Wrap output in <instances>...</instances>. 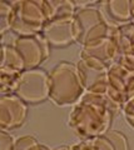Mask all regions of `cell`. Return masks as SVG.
Masks as SVG:
<instances>
[{
	"label": "cell",
	"mask_w": 134,
	"mask_h": 150,
	"mask_svg": "<svg viewBox=\"0 0 134 150\" xmlns=\"http://www.w3.org/2000/svg\"><path fill=\"white\" fill-rule=\"evenodd\" d=\"M123 109L109 99L107 94H88L74 105L69 116V126L78 137L84 139L105 135L109 131L112 116Z\"/></svg>",
	"instance_id": "1"
},
{
	"label": "cell",
	"mask_w": 134,
	"mask_h": 150,
	"mask_svg": "<svg viewBox=\"0 0 134 150\" xmlns=\"http://www.w3.org/2000/svg\"><path fill=\"white\" fill-rule=\"evenodd\" d=\"M49 98L58 106L78 104L85 95L77 65L63 62L49 73Z\"/></svg>",
	"instance_id": "2"
},
{
	"label": "cell",
	"mask_w": 134,
	"mask_h": 150,
	"mask_svg": "<svg viewBox=\"0 0 134 150\" xmlns=\"http://www.w3.org/2000/svg\"><path fill=\"white\" fill-rule=\"evenodd\" d=\"M52 16V1H11L10 29L18 36L38 35Z\"/></svg>",
	"instance_id": "3"
},
{
	"label": "cell",
	"mask_w": 134,
	"mask_h": 150,
	"mask_svg": "<svg viewBox=\"0 0 134 150\" xmlns=\"http://www.w3.org/2000/svg\"><path fill=\"white\" fill-rule=\"evenodd\" d=\"M114 24L108 21L100 10L95 8L78 9L73 18V29L75 41L89 48L101 43L112 34Z\"/></svg>",
	"instance_id": "4"
},
{
	"label": "cell",
	"mask_w": 134,
	"mask_h": 150,
	"mask_svg": "<svg viewBox=\"0 0 134 150\" xmlns=\"http://www.w3.org/2000/svg\"><path fill=\"white\" fill-rule=\"evenodd\" d=\"M49 93V74L43 69L25 70L21 73L14 91L18 98L29 104H38L47 100Z\"/></svg>",
	"instance_id": "5"
},
{
	"label": "cell",
	"mask_w": 134,
	"mask_h": 150,
	"mask_svg": "<svg viewBox=\"0 0 134 150\" xmlns=\"http://www.w3.org/2000/svg\"><path fill=\"white\" fill-rule=\"evenodd\" d=\"M13 45L20 54L25 70L38 69L49 56V44L41 34L16 36Z\"/></svg>",
	"instance_id": "6"
},
{
	"label": "cell",
	"mask_w": 134,
	"mask_h": 150,
	"mask_svg": "<svg viewBox=\"0 0 134 150\" xmlns=\"http://www.w3.org/2000/svg\"><path fill=\"white\" fill-rule=\"evenodd\" d=\"M77 67L79 70L83 85L88 94H96V95L107 94L109 86V67L85 59H80Z\"/></svg>",
	"instance_id": "7"
},
{
	"label": "cell",
	"mask_w": 134,
	"mask_h": 150,
	"mask_svg": "<svg viewBox=\"0 0 134 150\" xmlns=\"http://www.w3.org/2000/svg\"><path fill=\"white\" fill-rule=\"evenodd\" d=\"M26 104L15 94H6L0 98V126L1 130L19 128L26 119Z\"/></svg>",
	"instance_id": "8"
},
{
	"label": "cell",
	"mask_w": 134,
	"mask_h": 150,
	"mask_svg": "<svg viewBox=\"0 0 134 150\" xmlns=\"http://www.w3.org/2000/svg\"><path fill=\"white\" fill-rule=\"evenodd\" d=\"M73 16H54L47 23L41 35L49 45L68 46L75 41L73 29Z\"/></svg>",
	"instance_id": "9"
},
{
	"label": "cell",
	"mask_w": 134,
	"mask_h": 150,
	"mask_svg": "<svg viewBox=\"0 0 134 150\" xmlns=\"http://www.w3.org/2000/svg\"><path fill=\"white\" fill-rule=\"evenodd\" d=\"M104 8L107 15L112 20L114 25H124L130 23L133 19L130 10V1H119V0H112V1H104Z\"/></svg>",
	"instance_id": "10"
},
{
	"label": "cell",
	"mask_w": 134,
	"mask_h": 150,
	"mask_svg": "<svg viewBox=\"0 0 134 150\" xmlns=\"http://www.w3.org/2000/svg\"><path fill=\"white\" fill-rule=\"evenodd\" d=\"M1 50H3L1 68H4V69H10V70H15V71H19V73L25 71L24 62H23L20 54L18 53V50L14 48L13 44H11V45L3 44Z\"/></svg>",
	"instance_id": "11"
},
{
	"label": "cell",
	"mask_w": 134,
	"mask_h": 150,
	"mask_svg": "<svg viewBox=\"0 0 134 150\" xmlns=\"http://www.w3.org/2000/svg\"><path fill=\"white\" fill-rule=\"evenodd\" d=\"M73 150H115L113 143L107 135L84 139L83 142L72 145Z\"/></svg>",
	"instance_id": "12"
},
{
	"label": "cell",
	"mask_w": 134,
	"mask_h": 150,
	"mask_svg": "<svg viewBox=\"0 0 134 150\" xmlns=\"http://www.w3.org/2000/svg\"><path fill=\"white\" fill-rule=\"evenodd\" d=\"M20 75L21 73L15 71V70L4 69V68L0 69V93H1V95L14 94L18 81L20 79Z\"/></svg>",
	"instance_id": "13"
},
{
	"label": "cell",
	"mask_w": 134,
	"mask_h": 150,
	"mask_svg": "<svg viewBox=\"0 0 134 150\" xmlns=\"http://www.w3.org/2000/svg\"><path fill=\"white\" fill-rule=\"evenodd\" d=\"M10 14H11V3L1 1L0 3V33L1 35L5 31L10 30Z\"/></svg>",
	"instance_id": "14"
},
{
	"label": "cell",
	"mask_w": 134,
	"mask_h": 150,
	"mask_svg": "<svg viewBox=\"0 0 134 150\" xmlns=\"http://www.w3.org/2000/svg\"><path fill=\"white\" fill-rule=\"evenodd\" d=\"M107 137L110 139V142L113 143L115 150H128V142L127 138L117 130H109L107 134Z\"/></svg>",
	"instance_id": "15"
},
{
	"label": "cell",
	"mask_w": 134,
	"mask_h": 150,
	"mask_svg": "<svg viewBox=\"0 0 134 150\" xmlns=\"http://www.w3.org/2000/svg\"><path fill=\"white\" fill-rule=\"evenodd\" d=\"M36 144H39V143L35 138L30 137V135H26V137H23L16 140L15 145H14V150H29Z\"/></svg>",
	"instance_id": "16"
},
{
	"label": "cell",
	"mask_w": 134,
	"mask_h": 150,
	"mask_svg": "<svg viewBox=\"0 0 134 150\" xmlns=\"http://www.w3.org/2000/svg\"><path fill=\"white\" fill-rule=\"evenodd\" d=\"M123 111H124V115H125L127 121L134 128V94L129 98L125 104H124Z\"/></svg>",
	"instance_id": "17"
},
{
	"label": "cell",
	"mask_w": 134,
	"mask_h": 150,
	"mask_svg": "<svg viewBox=\"0 0 134 150\" xmlns=\"http://www.w3.org/2000/svg\"><path fill=\"white\" fill-rule=\"evenodd\" d=\"M0 140H1V150H14V145H15V140L13 139L11 135L1 130L0 133Z\"/></svg>",
	"instance_id": "18"
},
{
	"label": "cell",
	"mask_w": 134,
	"mask_h": 150,
	"mask_svg": "<svg viewBox=\"0 0 134 150\" xmlns=\"http://www.w3.org/2000/svg\"><path fill=\"white\" fill-rule=\"evenodd\" d=\"M130 10H132V16L134 19V1H130Z\"/></svg>",
	"instance_id": "19"
},
{
	"label": "cell",
	"mask_w": 134,
	"mask_h": 150,
	"mask_svg": "<svg viewBox=\"0 0 134 150\" xmlns=\"http://www.w3.org/2000/svg\"><path fill=\"white\" fill-rule=\"evenodd\" d=\"M133 23H134V20H133Z\"/></svg>",
	"instance_id": "20"
}]
</instances>
